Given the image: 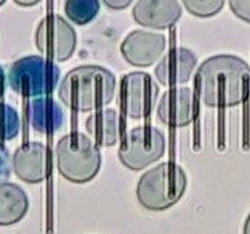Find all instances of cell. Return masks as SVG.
Masks as SVG:
<instances>
[{"instance_id":"cell-11","label":"cell","mask_w":250,"mask_h":234,"mask_svg":"<svg viewBox=\"0 0 250 234\" xmlns=\"http://www.w3.org/2000/svg\"><path fill=\"white\" fill-rule=\"evenodd\" d=\"M193 93L187 87L168 89L157 105L158 119L171 128L187 127L193 120Z\"/></svg>"},{"instance_id":"cell-16","label":"cell","mask_w":250,"mask_h":234,"mask_svg":"<svg viewBox=\"0 0 250 234\" xmlns=\"http://www.w3.org/2000/svg\"><path fill=\"white\" fill-rule=\"evenodd\" d=\"M86 130L97 146H114L120 138V117L113 109H99L86 120Z\"/></svg>"},{"instance_id":"cell-12","label":"cell","mask_w":250,"mask_h":234,"mask_svg":"<svg viewBox=\"0 0 250 234\" xmlns=\"http://www.w3.org/2000/svg\"><path fill=\"white\" fill-rule=\"evenodd\" d=\"M180 17L182 7L178 0H138L132 8L135 22L149 29H170Z\"/></svg>"},{"instance_id":"cell-25","label":"cell","mask_w":250,"mask_h":234,"mask_svg":"<svg viewBox=\"0 0 250 234\" xmlns=\"http://www.w3.org/2000/svg\"><path fill=\"white\" fill-rule=\"evenodd\" d=\"M243 234H250V214L248 215L247 220H245V224H244Z\"/></svg>"},{"instance_id":"cell-17","label":"cell","mask_w":250,"mask_h":234,"mask_svg":"<svg viewBox=\"0 0 250 234\" xmlns=\"http://www.w3.org/2000/svg\"><path fill=\"white\" fill-rule=\"evenodd\" d=\"M63 11L71 22L83 26L96 19L100 11V1L99 0H65Z\"/></svg>"},{"instance_id":"cell-2","label":"cell","mask_w":250,"mask_h":234,"mask_svg":"<svg viewBox=\"0 0 250 234\" xmlns=\"http://www.w3.org/2000/svg\"><path fill=\"white\" fill-rule=\"evenodd\" d=\"M116 77L97 65H83L70 70L59 86L62 104L78 113H88L109 105L116 95Z\"/></svg>"},{"instance_id":"cell-1","label":"cell","mask_w":250,"mask_h":234,"mask_svg":"<svg viewBox=\"0 0 250 234\" xmlns=\"http://www.w3.org/2000/svg\"><path fill=\"white\" fill-rule=\"evenodd\" d=\"M196 88L208 108H235L250 97V67L233 55L205 59L196 74Z\"/></svg>"},{"instance_id":"cell-5","label":"cell","mask_w":250,"mask_h":234,"mask_svg":"<svg viewBox=\"0 0 250 234\" xmlns=\"http://www.w3.org/2000/svg\"><path fill=\"white\" fill-rule=\"evenodd\" d=\"M60 79L57 65L42 56L17 59L8 73V84L25 97H44L55 91Z\"/></svg>"},{"instance_id":"cell-13","label":"cell","mask_w":250,"mask_h":234,"mask_svg":"<svg viewBox=\"0 0 250 234\" xmlns=\"http://www.w3.org/2000/svg\"><path fill=\"white\" fill-rule=\"evenodd\" d=\"M197 65V57L192 51L183 47L171 48L165 55L154 69L156 79L165 87L186 84L189 82Z\"/></svg>"},{"instance_id":"cell-20","label":"cell","mask_w":250,"mask_h":234,"mask_svg":"<svg viewBox=\"0 0 250 234\" xmlns=\"http://www.w3.org/2000/svg\"><path fill=\"white\" fill-rule=\"evenodd\" d=\"M229 8L237 19L250 23V0H229Z\"/></svg>"},{"instance_id":"cell-23","label":"cell","mask_w":250,"mask_h":234,"mask_svg":"<svg viewBox=\"0 0 250 234\" xmlns=\"http://www.w3.org/2000/svg\"><path fill=\"white\" fill-rule=\"evenodd\" d=\"M17 5L23 8H29V7H34V5H37L42 1V0H13Z\"/></svg>"},{"instance_id":"cell-21","label":"cell","mask_w":250,"mask_h":234,"mask_svg":"<svg viewBox=\"0 0 250 234\" xmlns=\"http://www.w3.org/2000/svg\"><path fill=\"white\" fill-rule=\"evenodd\" d=\"M11 175V158L9 154L0 144V180H5Z\"/></svg>"},{"instance_id":"cell-26","label":"cell","mask_w":250,"mask_h":234,"mask_svg":"<svg viewBox=\"0 0 250 234\" xmlns=\"http://www.w3.org/2000/svg\"><path fill=\"white\" fill-rule=\"evenodd\" d=\"M5 1H7V0H0V7H3Z\"/></svg>"},{"instance_id":"cell-14","label":"cell","mask_w":250,"mask_h":234,"mask_svg":"<svg viewBox=\"0 0 250 234\" xmlns=\"http://www.w3.org/2000/svg\"><path fill=\"white\" fill-rule=\"evenodd\" d=\"M29 119L39 134L52 135L60 130L65 120L63 112L56 101L48 96L37 97L29 106Z\"/></svg>"},{"instance_id":"cell-18","label":"cell","mask_w":250,"mask_h":234,"mask_svg":"<svg viewBox=\"0 0 250 234\" xmlns=\"http://www.w3.org/2000/svg\"><path fill=\"white\" fill-rule=\"evenodd\" d=\"M20 132V117L13 106L0 102V141H11Z\"/></svg>"},{"instance_id":"cell-8","label":"cell","mask_w":250,"mask_h":234,"mask_svg":"<svg viewBox=\"0 0 250 234\" xmlns=\"http://www.w3.org/2000/svg\"><path fill=\"white\" fill-rule=\"evenodd\" d=\"M160 88L146 73L135 71L121 80V105L130 119L148 118L156 108Z\"/></svg>"},{"instance_id":"cell-6","label":"cell","mask_w":250,"mask_h":234,"mask_svg":"<svg viewBox=\"0 0 250 234\" xmlns=\"http://www.w3.org/2000/svg\"><path fill=\"white\" fill-rule=\"evenodd\" d=\"M166 150L164 134L153 126L135 127L127 134L118 158L121 163L131 171H142L160 160Z\"/></svg>"},{"instance_id":"cell-24","label":"cell","mask_w":250,"mask_h":234,"mask_svg":"<svg viewBox=\"0 0 250 234\" xmlns=\"http://www.w3.org/2000/svg\"><path fill=\"white\" fill-rule=\"evenodd\" d=\"M4 89H5V73L3 67L0 66V97L3 96Z\"/></svg>"},{"instance_id":"cell-4","label":"cell","mask_w":250,"mask_h":234,"mask_svg":"<svg viewBox=\"0 0 250 234\" xmlns=\"http://www.w3.org/2000/svg\"><path fill=\"white\" fill-rule=\"evenodd\" d=\"M57 170L74 184L91 181L101 167V153L90 137L81 132L63 136L56 146Z\"/></svg>"},{"instance_id":"cell-9","label":"cell","mask_w":250,"mask_h":234,"mask_svg":"<svg viewBox=\"0 0 250 234\" xmlns=\"http://www.w3.org/2000/svg\"><path fill=\"white\" fill-rule=\"evenodd\" d=\"M166 43V37L162 34L135 30L124 39L121 53L131 66L149 67L162 57Z\"/></svg>"},{"instance_id":"cell-19","label":"cell","mask_w":250,"mask_h":234,"mask_svg":"<svg viewBox=\"0 0 250 234\" xmlns=\"http://www.w3.org/2000/svg\"><path fill=\"white\" fill-rule=\"evenodd\" d=\"M226 0H182L188 13L198 19H210L223 9Z\"/></svg>"},{"instance_id":"cell-7","label":"cell","mask_w":250,"mask_h":234,"mask_svg":"<svg viewBox=\"0 0 250 234\" xmlns=\"http://www.w3.org/2000/svg\"><path fill=\"white\" fill-rule=\"evenodd\" d=\"M35 44L47 59L52 62H65L75 52L77 33L61 16L48 15L38 25Z\"/></svg>"},{"instance_id":"cell-3","label":"cell","mask_w":250,"mask_h":234,"mask_svg":"<svg viewBox=\"0 0 250 234\" xmlns=\"http://www.w3.org/2000/svg\"><path fill=\"white\" fill-rule=\"evenodd\" d=\"M187 184V175L179 164L165 162L139 178L136 199L148 211H166L182 199Z\"/></svg>"},{"instance_id":"cell-10","label":"cell","mask_w":250,"mask_h":234,"mask_svg":"<svg viewBox=\"0 0 250 234\" xmlns=\"http://www.w3.org/2000/svg\"><path fill=\"white\" fill-rule=\"evenodd\" d=\"M12 168L22 181L39 184L48 175V150L42 142H26L13 154Z\"/></svg>"},{"instance_id":"cell-15","label":"cell","mask_w":250,"mask_h":234,"mask_svg":"<svg viewBox=\"0 0 250 234\" xmlns=\"http://www.w3.org/2000/svg\"><path fill=\"white\" fill-rule=\"evenodd\" d=\"M29 211V198L17 184L0 182V227L20 223Z\"/></svg>"},{"instance_id":"cell-22","label":"cell","mask_w":250,"mask_h":234,"mask_svg":"<svg viewBox=\"0 0 250 234\" xmlns=\"http://www.w3.org/2000/svg\"><path fill=\"white\" fill-rule=\"evenodd\" d=\"M103 1H104V4L109 9L122 11V9H126L127 7H130L134 0H103Z\"/></svg>"}]
</instances>
